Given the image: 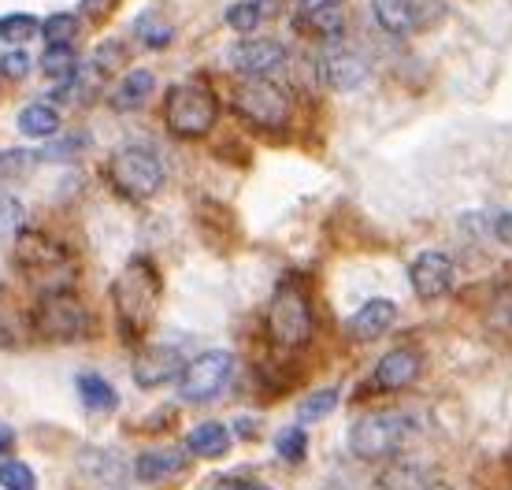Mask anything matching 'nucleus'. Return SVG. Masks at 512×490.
<instances>
[{"label": "nucleus", "instance_id": "nucleus-4", "mask_svg": "<svg viewBox=\"0 0 512 490\" xmlns=\"http://www.w3.org/2000/svg\"><path fill=\"white\" fill-rule=\"evenodd\" d=\"M231 104L249 127L260 130H286L294 119V104L271 78H242L231 93Z\"/></svg>", "mask_w": 512, "mask_h": 490}, {"label": "nucleus", "instance_id": "nucleus-35", "mask_svg": "<svg viewBox=\"0 0 512 490\" xmlns=\"http://www.w3.org/2000/svg\"><path fill=\"white\" fill-rule=\"evenodd\" d=\"M82 142H86V138H64V142L49 145V149L38 153V156L41 160H75V153L82 149Z\"/></svg>", "mask_w": 512, "mask_h": 490}, {"label": "nucleus", "instance_id": "nucleus-6", "mask_svg": "<svg viewBox=\"0 0 512 490\" xmlns=\"http://www.w3.org/2000/svg\"><path fill=\"white\" fill-rule=\"evenodd\" d=\"M90 309L75 290H49L34 309V327L49 342H78L90 335Z\"/></svg>", "mask_w": 512, "mask_h": 490}, {"label": "nucleus", "instance_id": "nucleus-16", "mask_svg": "<svg viewBox=\"0 0 512 490\" xmlns=\"http://www.w3.org/2000/svg\"><path fill=\"white\" fill-rule=\"evenodd\" d=\"M394 323H397L394 301H390V297H372V301H364V305L349 316L346 331L353 342H375V338H383Z\"/></svg>", "mask_w": 512, "mask_h": 490}, {"label": "nucleus", "instance_id": "nucleus-8", "mask_svg": "<svg viewBox=\"0 0 512 490\" xmlns=\"http://www.w3.org/2000/svg\"><path fill=\"white\" fill-rule=\"evenodd\" d=\"M234 357L227 349H208L201 357H193L182 372L179 394L186 405H205V401L223 398V390L231 387L234 379Z\"/></svg>", "mask_w": 512, "mask_h": 490}, {"label": "nucleus", "instance_id": "nucleus-13", "mask_svg": "<svg viewBox=\"0 0 512 490\" xmlns=\"http://www.w3.org/2000/svg\"><path fill=\"white\" fill-rule=\"evenodd\" d=\"M182 372H186V361H182V353L175 346H145L134 357V383L141 390L167 387Z\"/></svg>", "mask_w": 512, "mask_h": 490}, {"label": "nucleus", "instance_id": "nucleus-12", "mask_svg": "<svg viewBox=\"0 0 512 490\" xmlns=\"http://www.w3.org/2000/svg\"><path fill=\"white\" fill-rule=\"evenodd\" d=\"M423 372V353L416 346H397L390 353H383V361L375 364L372 387L383 394H397V390L412 387Z\"/></svg>", "mask_w": 512, "mask_h": 490}, {"label": "nucleus", "instance_id": "nucleus-40", "mask_svg": "<svg viewBox=\"0 0 512 490\" xmlns=\"http://www.w3.org/2000/svg\"><path fill=\"white\" fill-rule=\"evenodd\" d=\"M301 4V12H308V8H323V4H346V0H297Z\"/></svg>", "mask_w": 512, "mask_h": 490}, {"label": "nucleus", "instance_id": "nucleus-1", "mask_svg": "<svg viewBox=\"0 0 512 490\" xmlns=\"http://www.w3.org/2000/svg\"><path fill=\"white\" fill-rule=\"evenodd\" d=\"M160 271L149 257H134L127 260V268L116 275L112 283V305H116L119 327L127 331V338H138L149 320L156 316V305H160Z\"/></svg>", "mask_w": 512, "mask_h": 490}, {"label": "nucleus", "instance_id": "nucleus-37", "mask_svg": "<svg viewBox=\"0 0 512 490\" xmlns=\"http://www.w3.org/2000/svg\"><path fill=\"white\" fill-rule=\"evenodd\" d=\"M216 490H268L264 483H253V479H238V476H227L219 479Z\"/></svg>", "mask_w": 512, "mask_h": 490}, {"label": "nucleus", "instance_id": "nucleus-15", "mask_svg": "<svg viewBox=\"0 0 512 490\" xmlns=\"http://www.w3.org/2000/svg\"><path fill=\"white\" fill-rule=\"evenodd\" d=\"M15 264L23 271H52L64 264V245L41 231L15 234Z\"/></svg>", "mask_w": 512, "mask_h": 490}, {"label": "nucleus", "instance_id": "nucleus-17", "mask_svg": "<svg viewBox=\"0 0 512 490\" xmlns=\"http://www.w3.org/2000/svg\"><path fill=\"white\" fill-rule=\"evenodd\" d=\"M320 78L338 93L357 90V86H364V78H368V60L349 49H331L320 60Z\"/></svg>", "mask_w": 512, "mask_h": 490}, {"label": "nucleus", "instance_id": "nucleus-9", "mask_svg": "<svg viewBox=\"0 0 512 490\" xmlns=\"http://www.w3.org/2000/svg\"><path fill=\"white\" fill-rule=\"evenodd\" d=\"M375 23L383 26L394 38H412L423 34L446 19V4L442 0H372Z\"/></svg>", "mask_w": 512, "mask_h": 490}, {"label": "nucleus", "instance_id": "nucleus-14", "mask_svg": "<svg viewBox=\"0 0 512 490\" xmlns=\"http://www.w3.org/2000/svg\"><path fill=\"white\" fill-rule=\"evenodd\" d=\"M190 472V450H145L138 453V461H134V476L138 483L145 487H167V483H175Z\"/></svg>", "mask_w": 512, "mask_h": 490}, {"label": "nucleus", "instance_id": "nucleus-24", "mask_svg": "<svg viewBox=\"0 0 512 490\" xmlns=\"http://www.w3.org/2000/svg\"><path fill=\"white\" fill-rule=\"evenodd\" d=\"M427 472L423 465H412V461H397L386 472H379V490H427Z\"/></svg>", "mask_w": 512, "mask_h": 490}, {"label": "nucleus", "instance_id": "nucleus-36", "mask_svg": "<svg viewBox=\"0 0 512 490\" xmlns=\"http://www.w3.org/2000/svg\"><path fill=\"white\" fill-rule=\"evenodd\" d=\"M119 0H82L78 8H82V15L90 19V23H101V19H108V15L116 12Z\"/></svg>", "mask_w": 512, "mask_h": 490}, {"label": "nucleus", "instance_id": "nucleus-22", "mask_svg": "<svg viewBox=\"0 0 512 490\" xmlns=\"http://www.w3.org/2000/svg\"><path fill=\"white\" fill-rule=\"evenodd\" d=\"M78 394H82V405H86L90 413H112V409L119 405L116 387L97 372L78 375Z\"/></svg>", "mask_w": 512, "mask_h": 490}, {"label": "nucleus", "instance_id": "nucleus-28", "mask_svg": "<svg viewBox=\"0 0 512 490\" xmlns=\"http://www.w3.org/2000/svg\"><path fill=\"white\" fill-rule=\"evenodd\" d=\"M260 19H264V12H260L256 0H234L231 8H227V26H231L234 34H253Z\"/></svg>", "mask_w": 512, "mask_h": 490}, {"label": "nucleus", "instance_id": "nucleus-10", "mask_svg": "<svg viewBox=\"0 0 512 490\" xmlns=\"http://www.w3.org/2000/svg\"><path fill=\"white\" fill-rule=\"evenodd\" d=\"M409 283L420 301H438V297H446L453 290V283H457V264L442 249H423L420 257L412 260Z\"/></svg>", "mask_w": 512, "mask_h": 490}, {"label": "nucleus", "instance_id": "nucleus-29", "mask_svg": "<svg viewBox=\"0 0 512 490\" xmlns=\"http://www.w3.org/2000/svg\"><path fill=\"white\" fill-rule=\"evenodd\" d=\"M75 34H78V15L56 12L41 23V38L49 41V45H71Z\"/></svg>", "mask_w": 512, "mask_h": 490}, {"label": "nucleus", "instance_id": "nucleus-5", "mask_svg": "<svg viewBox=\"0 0 512 490\" xmlns=\"http://www.w3.org/2000/svg\"><path fill=\"white\" fill-rule=\"evenodd\" d=\"M167 127L179 138H205L219 119V97L205 82H179L167 90Z\"/></svg>", "mask_w": 512, "mask_h": 490}, {"label": "nucleus", "instance_id": "nucleus-18", "mask_svg": "<svg viewBox=\"0 0 512 490\" xmlns=\"http://www.w3.org/2000/svg\"><path fill=\"white\" fill-rule=\"evenodd\" d=\"M297 26L323 41H338L346 34V8L342 4H323V8H308L297 15Z\"/></svg>", "mask_w": 512, "mask_h": 490}, {"label": "nucleus", "instance_id": "nucleus-41", "mask_svg": "<svg viewBox=\"0 0 512 490\" xmlns=\"http://www.w3.org/2000/svg\"><path fill=\"white\" fill-rule=\"evenodd\" d=\"M427 490H453V487H449V483H431Z\"/></svg>", "mask_w": 512, "mask_h": 490}, {"label": "nucleus", "instance_id": "nucleus-27", "mask_svg": "<svg viewBox=\"0 0 512 490\" xmlns=\"http://www.w3.org/2000/svg\"><path fill=\"white\" fill-rule=\"evenodd\" d=\"M275 453H279L286 465H301L308 457V435L301 424H290L282 427L279 435H275Z\"/></svg>", "mask_w": 512, "mask_h": 490}, {"label": "nucleus", "instance_id": "nucleus-2", "mask_svg": "<svg viewBox=\"0 0 512 490\" xmlns=\"http://www.w3.org/2000/svg\"><path fill=\"white\" fill-rule=\"evenodd\" d=\"M312 305H308L305 286L286 279L275 286L268 301V338L275 349H301L312 338Z\"/></svg>", "mask_w": 512, "mask_h": 490}, {"label": "nucleus", "instance_id": "nucleus-23", "mask_svg": "<svg viewBox=\"0 0 512 490\" xmlns=\"http://www.w3.org/2000/svg\"><path fill=\"white\" fill-rule=\"evenodd\" d=\"M19 130L26 138H52V134H60V116L49 104H26L19 112Z\"/></svg>", "mask_w": 512, "mask_h": 490}, {"label": "nucleus", "instance_id": "nucleus-11", "mask_svg": "<svg viewBox=\"0 0 512 490\" xmlns=\"http://www.w3.org/2000/svg\"><path fill=\"white\" fill-rule=\"evenodd\" d=\"M286 45L275 38H245L231 49V67L242 78H271L286 64Z\"/></svg>", "mask_w": 512, "mask_h": 490}, {"label": "nucleus", "instance_id": "nucleus-30", "mask_svg": "<svg viewBox=\"0 0 512 490\" xmlns=\"http://www.w3.org/2000/svg\"><path fill=\"white\" fill-rule=\"evenodd\" d=\"M34 30H41V23L30 12H15V15H0V41H26L34 38Z\"/></svg>", "mask_w": 512, "mask_h": 490}, {"label": "nucleus", "instance_id": "nucleus-26", "mask_svg": "<svg viewBox=\"0 0 512 490\" xmlns=\"http://www.w3.org/2000/svg\"><path fill=\"white\" fill-rule=\"evenodd\" d=\"M334 409H338V387H323L297 405V424H316L323 416H331Z\"/></svg>", "mask_w": 512, "mask_h": 490}, {"label": "nucleus", "instance_id": "nucleus-19", "mask_svg": "<svg viewBox=\"0 0 512 490\" xmlns=\"http://www.w3.org/2000/svg\"><path fill=\"white\" fill-rule=\"evenodd\" d=\"M186 450H190V457L219 461L223 453L231 450V431L219 424V420H205V424H197L190 435H186Z\"/></svg>", "mask_w": 512, "mask_h": 490}, {"label": "nucleus", "instance_id": "nucleus-21", "mask_svg": "<svg viewBox=\"0 0 512 490\" xmlns=\"http://www.w3.org/2000/svg\"><path fill=\"white\" fill-rule=\"evenodd\" d=\"M134 34H138V41L145 49H167L175 41V23L160 8H149V12H141L134 19Z\"/></svg>", "mask_w": 512, "mask_h": 490}, {"label": "nucleus", "instance_id": "nucleus-7", "mask_svg": "<svg viewBox=\"0 0 512 490\" xmlns=\"http://www.w3.org/2000/svg\"><path fill=\"white\" fill-rule=\"evenodd\" d=\"M412 439V416L405 413H379L364 416L349 427V450L360 461H386Z\"/></svg>", "mask_w": 512, "mask_h": 490}, {"label": "nucleus", "instance_id": "nucleus-31", "mask_svg": "<svg viewBox=\"0 0 512 490\" xmlns=\"http://www.w3.org/2000/svg\"><path fill=\"white\" fill-rule=\"evenodd\" d=\"M0 487L4 490H38V476L26 461H4L0 465Z\"/></svg>", "mask_w": 512, "mask_h": 490}, {"label": "nucleus", "instance_id": "nucleus-33", "mask_svg": "<svg viewBox=\"0 0 512 490\" xmlns=\"http://www.w3.org/2000/svg\"><path fill=\"white\" fill-rule=\"evenodd\" d=\"M0 75L8 78H26L30 75V56H26L23 49H12L0 56Z\"/></svg>", "mask_w": 512, "mask_h": 490}, {"label": "nucleus", "instance_id": "nucleus-25", "mask_svg": "<svg viewBox=\"0 0 512 490\" xmlns=\"http://www.w3.org/2000/svg\"><path fill=\"white\" fill-rule=\"evenodd\" d=\"M41 71H45V78H52L56 86H60V82H71V78H78V56L71 52V45H49L45 56H41Z\"/></svg>", "mask_w": 512, "mask_h": 490}, {"label": "nucleus", "instance_id": "nucleus-3", "mask_svg": "<svg viewBox=\"0 0 512 490\" xmlns=\"http://www.w3.org/2000/svg\"><path fill=\"white\" fill-rule=\"evenodd\" d=\"M108 175H112V186L123 197H130V201H149V197H156L167 179L164 160L149 145H138V142H130L112 153Z\"/></svg>", "mask_w": 512, "mask_h": 490}, {"label": "nucleus", "instance_id": "nucleus-32", "mask_svg": "<svg viewBox=\"0 0 512 490\" xmlns=\"http://www.w3.org/2000/svg\"><path fill=\"white\" fill-rule=\"evenodd\" d=\"M23 231V205L15 197L0 194V234H19Z\"/></svg>", "mask_w": 512, "mask_h": 490}, {"label": "nucleus", "instance_id": "nucleus-39", "mask_svg": "<svg viewBox=\"0 0 512 490\" xmlns=\"http://www.w3.org/2000/svg\"><path fill=\"white\" fill-rule=\"evenodd\" d=\"M15 450V431H12V424H0V457L4 453H12Z\"/></svg>", "mask_w": 512, "mask_h": 490}, {"label": "nucleus", "instance_id": "nucleus-20", "mask_svg": "<svg viewBox=\"0 0 512 490\" xmlns=\"http://www.w3.org/2000/svg\"><path fill=\"white\" fill-rule=\"evenodd\" d=\"M153 90H156V75L149 67H138V71H130L116 86L112 108H116V112H138V108H145V101L153 97Z\"/></svg>", "mask_w": 512, "mask_h": 490}, {"label": "nucleus", "instance_id": "nucleus-34", "mask_svg": "<svg viewBox=\"0 0 512 490\" xmlns=\"http://www.w3.org/2000/svg\"><path fill=\"white\" fill-rule=\"evenodd\" d=\"M127 60V52H123V45H116V41H108V45H101V52L93 56V67L97 71H116L119 64Z\"/></svg>", "mask_w": 512, "mask_h": 490}, {"label": "nucleus", "instance_id": "nucleus-38", "mask_svg": "<svg viewBox=\"0 0 512 490\" xmlns=\"http://www.w3.org/2000/svg\"><path fill=\"white\" fill-rule=\"evenodd\" d=\"M494 238H498L501 245H509V249H512V212L498 216V223H494Z\"/></svg>", "mask_w": 512, "mask_h": 490}]
</instances>
